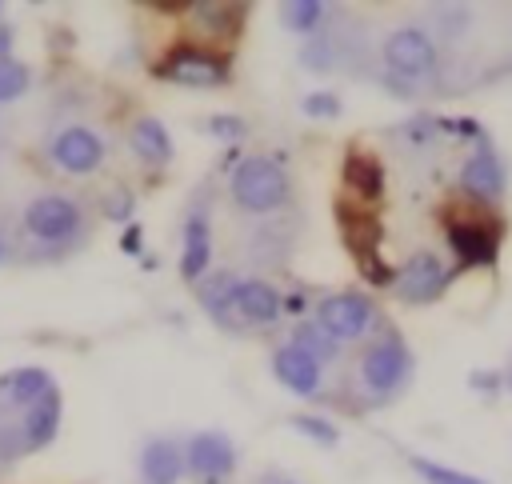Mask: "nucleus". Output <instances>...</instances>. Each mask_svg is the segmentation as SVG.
Instances as JSON below:
<instances>
[{"mask_svg":"<svg viewBox=\"0 0 512 484\" xmlns=\"http://www.w3.org/2000/svg\"><path fill=\"white\" fill-rule=\"evenodd\" d=\"M180 276L188 284H196L204 272H208V260H212V228H208V212L196 204L188 216H184V236H180Z\"/></svg>","mask_w":512,"mask_h":484,"instance_id":"17","label":"nucleus"},{"mask_svg":"<svg viewBox=\"0 0 512 484\" xmlns=\"http://www.w3.org/2000/svg\"><path fill=\"white\" fill-rule=\"evenodd\" d=\"M24 224H28V232H32L36 240L60 244V240L80 236V228H84V212H80V204H76L72 196H56V192H48V196H36V200L24 208Z\"/></svg>","mask_w":512,"mask_h":484,"instance_id":"10","label":"nucleus"},{"mask_svg":"<svg viewBox=\"0 0 512 484\" xmlns=\"http://www.w3.org/2000/svg\"><path fill=\"white\" fill-rule=\"evenodd\" d=\"M356 372H360L364 392H372L376 400H388V396L404 392V384L412 380V352H408L404 336L384 328L376 340L364 344V352L356 360Z\"/></svg>","mask_w":512,"mask_h":484,"instance_id":"4","label":"nucleus"},{"mask_svg":"<svg viewBox=\"0 0 512 484\" xmlns=\"http://www.w3.org/2000/svg\"><path fill=\"white\" fill-rule=\"evenodd\" d=\"M444 244L456 260V268H496L500 244H504V224L496 212L484 208H460L444 212Z\"/></svg>","mask_w":512,"mask_h":484,"instance_id":"1","label":"nucleus"},{"mask_svg":"<svg viewBox=\"0 0 512 484\" xmlns=\"http://www.w3.org/2000/svg\"><path fill=\"white\" fill-rule=\"evenodd\" d=\"M456 188H460V196H464L472 208H484V212H492V208L504 200V192H508V164H504V156L492 148V140L472 144V152H468L464 164H460Z\"/></svg>","mask_w":512,"mask_h":484,"instance_id":"5","label":"nucleus"},{"mask_svg":"<svg viewBox=\"0 0 512 484\" xmlns=\"http://www.w3.org/2000/svg\"><path fill=\"white\" fill-rule=\"evenodd\" d=\"M236 272H228V268H220V272H204L200 280H196V300H200V308L220 324V328H232V332H240L236 328V320H232V292H236Z\"/></svg>","mask_w":512,"mask_h":484,"instance_id":"19","label":"nucleus"},{"mask_svg":"<svg viewBox=\"0 0 512 484\" xmlns=\"http://www.w3.org/2000/svg\"><path fill=\"white\" fill-rule=\"evenodd\" d=\"M204 128H208L216 140H224V144H236V140H244V136H248V124H244L240 116H212Z\"/></svg>","mask_w":512,"mask_h":484,"instance_id":"30","label":"nucleus"},{"mask_svg":"<svg viewBox=\"0 0 512 484\" xmlns=\"http://www.w3.org/2000/svg\"><path fill=\"white\" fill-rule=\"evenodd\" d=\"M292 344H296V348H304V352H308L312 360H320V364H328V360L340 352V344H336V340H332L316 320L296 324V328H292Z\"/></svg>","mask_w":512,"mask_h":484,"instance_id":"24","label":"nucleus"},{"mask_svg":"<svg viewBox=\"0 0 512 484\" xmlns=\"http://www.w3.org/2000/svg\"><path fill=\"white\" fill-rule=\"evenodd\" d=\"M184 468L192 476H204V480L228 476L236 468V448H232V440L224 432H196L184 444Z\"/></svg>","mask_w":512,"mask_h":484,"instance_id":"15","label":"nucleus"},{"mask_svg":"<svg viewBox=\"0 0 512 484\" xmlns=\"http://www.w3.org/2000/svg\"><path fill=\"white\" fill-rule=\"evenodd\" d=\"M380 56H384V68L388 76L396 80H420V76H432L436 64H440V48L432 40V32L416 28V24H404V28H392L380 44Z\"/></svg>","mask_w":512,"mask_h":484,"instance_id":"6","label":"nucleus"},{"mask_svg":"<svg viewBox=\"0 0 512 484\" xmlns=\"http://www.w3.org/2000/svg\"><path fill=\"white\" fill-rule=\"evenodd\" d=\"M508 392H512V368H508Z\"/></svg>","mask_w":512,"mask_h":484,"instance_id":"36","label":"nucleus"},{"mask_svg":"<svg viewBox=\"0 0 512 484\" xmlns=\"http://www.w3.org/2000/svg\"><path fill=\"white\" fill-rule=\"evenodd\" d=\"M288 192H292L288 172L272 156H244L228 172V196L240 212H252V216L276 212L288 204Z\"/></svg>","mask_w":512,"mask_h":484,"instance_id":"2","label":"nucleus"},{"mask_svg":"<svg viewBox=\"0 0 512 484\" xmlns=\"http://www.w3.org/2000/svg\"><path fill=\"white\" fill-rule=\"evenodd\" d=\"M244 4H228V0H192L184 8L188 16V28L196 36V44H208V48H228L236 44L240 28H244Z\"/></svg>","mask_w":512,"mask_h":484,"instance_id":"9","label":"nucleus"},{"mask_svg":"<svg viewBox=\"0 0 512 484\" xmlns=\"http://www.w3.org/2000/svg\"><path fill=\"white\" fill-rule=\"evenodd\" d=\"M300 108H304V116H312V120H336V116L344 112L340 96H336V92H328V88H316V92H308Z\"/></svg>","mask_w":512,"mask_h":484,"instance_id":"28","label":"nucleus"},{"mask_svg":"<svg viewBox=\"0 0 512 484\" xmlns=\"http://www.w3.org/2000/svg\"><path fill=\"white\" fill-rule=\"evenodd\" d=\"M300 60H304L308 68H332V44H328V40H312V44L300 52Z\"/></svg>","mask_w":512,"mask_h":484,"instance_id":"31","label":"nucleus"},{"mask_svg":"<svg viewBox=\"0 0 512 484\" xmlns=\"http://www.w3.org/2000/svg\"><path fill=\"white\" fill-rule=\"evenodd\" d=\"M140 248H144V232H140V224H128V228H124V236H120V252L140 256Z\"/></svg>","mask_w":512,"mask_h":484,"instance_id":"32","label":"nucleus"},{"mask_svg":"<svg viewBox=\"0 0 512 484\" xmlns=\"http://www.w3.org/2000/svg\"><path fill=\"white\" fill-rule=\"evenodd\" d=\"M436 128H440V120L436 116H412L404 128H400V136L412 144V148H424V144H432V136H436Z\"/></svg>","mask_w":512,"mask_h":484,"instance_id":"29","label":"nucleus"},{"mask_svg":"<svg viewBox=\"0 0 512 484\" xmlns=\"http://www.w3.org/2000/svg\"><path fill=\"white\" fill-rule=\"evenodd\" d=\"M28 84H32V68L24 60H16V56H4L0 60V104L20 100L28 92Z\"/></svg>","mask_w":512,"mask_h":484,"instance_id":"26","label":"nucleus"},{"mask_svg":"<svg viewBox=\"0 0 512 484\" xmlns=\"http://www.w3.org/2000/svg\"><path fill=\"white\" fill-rule=\"evenodd\" d=\"M4 56H12V28L8 24H0V60Z\"/></svg>","mask_w":512,"mask_h":484,"instance_id":"35","label":"nucleus"},{"mask_svg":"<svg viewBox=\"0 0 512 484\" xmlns=\"http://www.w3.org/2000/svg\"><path fill=\"white\" fill-rule=\"evenodd\" d=\"M280 484H288V480H280Z\"/></svg>","mask_w":512,"mask_h":484,"instance_id":"38","label":"nucleus"},{"mask_svg":"<svg viewBox=\"0 0 512 484\" xmlns=\"http://www.w3.org/2000/svg\"><path fill=\"white\" fill-rule=\"evenodd\" d=\"M448 284H452V268H448L432 248H420V252H412V256L396 268L392 292H396V300H404V304H432V300H440V296L448 292Z\"/></svg>","mask_w":512,"mask_h":484,"instance_id":"8","label":"nucleus"},{"mask_svg":"<svg viewBox=\"0 0 512 484\" xmlns=\"http://www.w3.org/2000/svg\"><path fill=\"white\" fill-rule=\"evenodd\" d=\"M468 384L480 388V392H500V376H496V372H472Z\"/></svg>","mask_w":512,"mask_h":484,"instance_id":"33","label":"nucleus"},{"mask_svg":"<svg viewBox=\"0 0 512 484\" xmlns=\"http://www.w3.org/2000/svg\"><path fill=\"white\" fill-rule=\"evenodd\" d=\"M284 312L280 304V292L260 280V276H248V280H236V292H232V320L236 328H264V324H276Z\"/></svg>","mask_w":512,"mask_h":484,"instance_id":"13","label":"nucleus"},{"mask_svg":"<svg viewBox=\"0 0 512 484\" xmlns=\"http://www.w3.org/2000/svg\"><path fill=\"white\" fill-rule=\"evenodd\" d=\"M48 388H56V380L44 368H16L8 376H0V420L4 416H20L28 404H36Z\"/></svg>","mask_w":512,"mask_h":484,"instance_id":"18","label":"nucleus"},{"mask_svg":"<svg viewBox=\"0 0 512 484\" xmlns=\"http://www.w3.org/2000/svg\"><path fill=\"white\" fill-rule=\"evenodd\" d=\"M272 372H276V380H280L288 392H296V396H316L320 384H324V364L312 360V356H308L304 348H296L292 340L272 352Z\"/></svg>","mask_w":512,"mask_h":484,"instance_id":"16","label":"nucleus"},{"mask_svg":"<svg viewBox=\"0 0 512 484\" xmlns=\"http://www.w3.org/2000/svg\"><path fill=\"white\" fill-rule=\"evenodd\" d=\"M336 224H340V236H344V248L352 252V260H364V256H376L380 244H384V224L376 216V208H364L348 196L336 200Z\"/></svg>","mask_w":512,"mask_h":484,"instance_id":"11","label":"nucleus"},{"mask_svg":"<svg viewBox=\"0 0 512 484\" xmlns=\"http://www.w3.org/2000/svg\"><path fill=\"white\" fill-rule=\"evenodd\" d=\"M304 440H312V444H320V448H336L340 444V428L332 424V420H324V416H312V412H296L292 420H288Z\"/></svg>","mask_w":512,"mask_h":484,"instance_id":"25","label":"nucleus"},{"mask_svg":"<svg viewBox=\"0 0 512 484\" xmlns=\"http://www.w3.org/2000/svg\"><path fill=\"white\" fill-rule=\"evenodd\" d=\"M280 304H284V312H292V316H300V312L308 308V300H304L300 292H288V296H280Z\"/></svg>","mask_w":512,"mask_h":484,"instance_id":"34","label":"nucleus"},{"mask_svg":"<svg viewBox=\"0 0 512 484\" xmlns=\"http://www.w3.org/2000/svg\"><path fill=\"white\" fill-rule=\"evenodd\" d=\"M140 476H144V484H176L184 476V452H180V444L168 440V436L148 440L144 452H140Z\"/></svg>","mask_w":512,"mask_h":484,"instance_id":"21","label":"nucleus"},{"mask_svg":"<svg viewBox=\"0 0 512 484\" xmlns=\"http://www.w3.org/2000/svg\"><path fill=\"white\" fill-rule=\"evenodd\" d=\"M132 208H136V192L128 188V184H112L108 192H104V200H100V212H104V220H112V224H132Z\"/></svg>","mask_w":512,"mask_h":484,"instance_id":"27","label":"nucleus"},{"mask_svg":"<svg viewBox=\"0 0 512 484\" xmlns=\"http://www.w3.org/2000/svg\"><path fill=\"white\" fill-rule=\"evenodd\" d=\"M340 176H344V188H348V200L364 204V208H376L384 200V164L376 152L352 144L344 152V164H340Z\"/></svg>","mask_w":512,"mask_h":484,"instance_id":"14","label":"nucleus"},{"mask_svg":"<svg viewBox=\"0 0 512 484\" xmlns=\"http://www.w3.org/2000/svg\"><path fill=\"white\" fill-rule=\"evenodd\" d=\"M408 468L424 484H488L476 472H464V468H452V464H440V460H428V456H408Z\"/></svg>","mask_w":512,"mask_h":484,"instance_id":"22","label":"nucleus"},{"mask_svg":"<svg viewBox=\"0 0 512 484\" xmlns=\"http://www.w3.org/2000/svg\"><path fill=\"white\" fill-rule=\"evenodd\" d=\"M52 160L72 176H88L104 164V140L84 124H68L52 136Z\"/></svg>","mask_w":512,"mask_h":484,"instance_id":"12","label":"nucleus"},{"mask_svg":"<svg viewBox=\"0 0 512 484\" xmlns=\"http://www.w3.org/2000/svg\"><path fill=\"white\" fill-rule=\"evenodd\" d=\"M152 76L168 84H184V88H220L232 80V56L220 48L196 44V40H176L152 64Z\"/></svg>","mask_w":512,"mask_h":484,"instance_id":"3","label":"nucleus"},{"mask_svg":"<svg viewBox=\"0 0 512 484\" xmlns=\"http://www.w3.org/2000/svg\"><path fill=\"white\" fill-rule=\"evenodd\" d=\"M0 256H4V244H0Z\"/></svg>","mask_w":512,"mask_h":484,"instance_id":"37","label":"nucleus"},{"mask_svg":"<svg viewBox=\"0 0 512 484\" xmlns=\"http://www.w3.org/2000/svg\"><path fill=\"white\" fill-rule=\"evenodd\" d=\"M324 16H328V4H320V0H288V4H280V24L288 32H316L324 24Z\"/></svg>","mask_w":512,"mask_h":484,"instance_id":"23","label":"nucleus"},{"mask_svg":"<svg viewBox=\"0 0 512 484\" xmlns=\"http://www.w3.org/2000/svg\"><path fill=\"white\" fill-rule=\"evenodd\" d=\"M128 144H132L136 160H144L152 168H164L172 160V152H176L172 148V132L156 116H136L132 128H128Z\"/></svg>","mask_w":512,"mask_h":484,"instance_id":"20","label":"nucleus"},{"mask_svg":"<svg viewBox=\"0 0 512 484\" xmlns=\"http://www.w3.org/2000/svg\"><path fill=\"white\" fill-rule=\"evenodd\" d=\"M312 320H316L336 344H348V340L368 336V328L376 324V304H372V296L344 288V292H328V296L316 304V316H312Z\"/></svg>","mask_w":512,"mask_h":484,"instance_id":"7","label":"nucleus"}]
</instances>
